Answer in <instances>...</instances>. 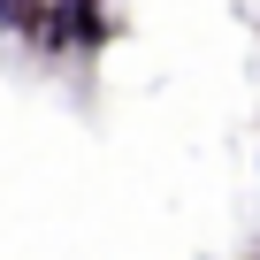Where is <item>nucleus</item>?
I'll return each mask as SVG.
<instances>
[{
    "instance_id": "obj_1",
    "label": "nucleus",
    "mask_w": 260,
    "mask_h": 260,
    "mask_svg": "<svg viewBox=\"0 0 260 260\" xmlns=\"http://www.w3.org/2000/svg\"><path fill=\"white\" fill-rule=\"evenodd\" d=\"M39 16H46V0H0V31H16V39H39Z\"/></svg>"
}]
</instances>
